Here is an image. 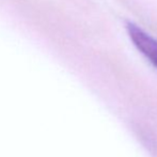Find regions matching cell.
I'll list each match as a JSON object with an SVG mask.
<instances>
[{"mask_svg":"<svg viewBox=\"0 0 157 157\" xmlns=\"http://www.w3.org/2000/svg\"><path fill=\"white\" fill-rule=\"evenodd\" d=\"M126 30L135 47L157 67V39L147 33L134 23L126 24Z\"/></svg>","mask_w":157,"mask_h":157,"instance_id":"cell-1","label":"cell"}]
</instances>
